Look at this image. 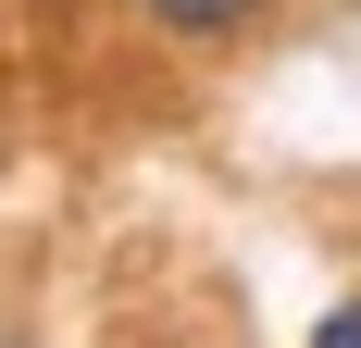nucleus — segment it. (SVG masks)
Masks as SVG:
<instances>
[{"instance_id":"obj_3","label":"nucleus","mask_w":361,"mask_h":348,"mask_svg":"<svg viewBox=\"0 0 361 348\" xmlns=\"http://www.w3.org/2000/svg\"><path fill=\"white\" fill-rule=\"evenodd\" d=\"M0 348H13V336H0Z\"/></svg>"},{"instance_id":"obj_1","label":"nucleus","mask_w":361,"mask_h":348,"mask_svg":"<svg viewBox=\"0 0 361 348\" xmlns=\"http://www.w3.org/2000/svg\"><path fill=\"white\" fill-rule=\"evenodd\" d=\"M149 37H175V50H224V37H250L274 0H125Z\"/></svg>"},{"instance_id":"obj_2","label":"nucleus","mask_w":361,"mask_h":348,"mask_svg":"<svg viewBox=\"0 0 361 348\" xmlns=\"http://www.w3.org/2000/svg\"><path fill=\"white\" fill-rule=\"evenodd\" d=\"M312 348H361V299H336V311L312 323Z\"/></svg>"}]
</instances>
